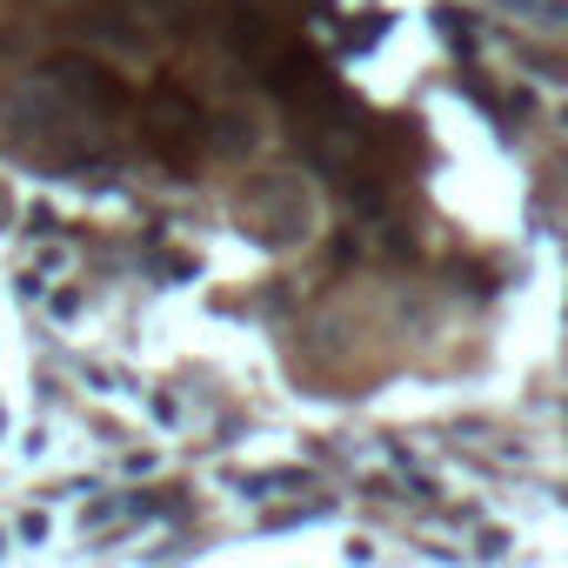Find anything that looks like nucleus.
<instances>
[{
    "label": "nucleus",
    "mask_w": 568,
    "mask_h": 568,
    "mask_svg": "<svg viewBox=\"0 0 568 568\" xmlns=\"http://www.w3.org/2000/svg\"><path fill=\"white\" fill-rule=\"evenodd\" d=\"M48 74H54V81H61L94 121L114 128V121L128 114V88H121V74H108L101 61H88V54H61V61H48Z\"/></svg>",
    "instance_id": "obj_4"
},
{
    "label": "nucleus",
    "mask_w": 568,
    "mask_h": 568,
    "mask_svg": "<svg viewBox=\"0 0 568 568\" xmlns=\"http://www.w3.org/2000/svg\"><path fill=\"white\" fill-rule=\"evenodd\" d=\"M241 227L261 234V241H302V234L315 227L302 181H295V174H261V181L241 194Z\"/></svg>",
    "instance_id": "obj_3"
},
{
    "label": "nucleus",
    "mask_w": 568,
    "mask_h": 568,
    "mask_svg": "<svg viewBox=\"0 0 568 568\" xmlns=\"http://www.w3.org/2000/svg\"><path fill=\"white\" fill-rule=\"evenodd\" d=\"M221 41H227L234 61H247L261 74L274 54H288L302 34H295V21L281 14L274 0H221Z\"/></svg>",
    "instance_id": "obj_1"
},
{
    "label": "nucleus",
    "mask_w": 568,
    "mask_h": 568,
    "mask_svg": "<svg viewBox=\"0 0 568 568\" xmlns=\"http://www.w3.org/2000/svg\"><path fill=\"white\" fill-rule=\"evenodd\" d=\"M141 134H148V148H154L168 168H194V161H201V141H207V114L194 108V94L154 88V94L141 101Z\"/></svg>",
    "instance_id": "obj_2"
}]
</instances>
